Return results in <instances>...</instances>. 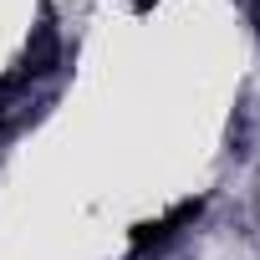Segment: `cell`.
Segmentation results:
<instances>
[{
	"label": "cell",
	"instance_id": "obj_2",
	"mask_svg": "<svg viewBox=\"0 0 260 260\" xmlns=\"http://www.w3.org/2000/svg\"><path fill=\"white\" fill-rule=\"evenodd\" d=\"M56 56H61V46H56V36L51 31H41L36 36V46L26 51V61H21V82H36V77H46V72H56Z\"/></svg>",
	"mask_w": 260,
	"mask_h": 260
},
{
	"label": "cell",
	"instance_id": "obj_3",
	"mask_svg": "<svg viewBox=\"0 0 260 260\" xmlns=\"http://www.w3.org/2000/svg\"><path fill=\"white\" fill-rule=\"evenodd\" d=\"M148 6H153V0H138V11H148Z\"/></svg>",
	"mask_w": 260,
	"mask_h": 260
},
{
	"label": "cell",
	"instance_id": "obj_1",
	"mask_svg": "<svg viewBox=\"0 0 260 260\" xmlns=\"http://www.w3.org/2000/svg\"><path fill=\"white\" fill-rule=\"evenodd\" d=\"M204 214V199H184V204H174L164 219H148V224H138L133 230V255H148V250H164L184 224H194Z\"/></svg>",
	"mask_w": 260,
	"mask_h": 260
}]
</instances>
